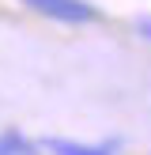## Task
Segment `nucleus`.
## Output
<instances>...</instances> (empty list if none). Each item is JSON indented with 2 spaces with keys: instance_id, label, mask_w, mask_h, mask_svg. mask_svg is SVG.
I'll list each match as a JSON object with an SVG mask.
<instances>
[{
  "instance_id": "f257e3e1",
  "label": "nucleus",
  "mask_w": 151,
  "mask_h": 155,
  "mask_svg": "<svg viewBox=\"0 0 151 155\" xmlns=\"http://www.w3.org/2000/svg\"><path fill=\"white\" fill-rule=\"evenodd\" d=\"M23 4H30L34 12L49 15V19L72 23V27H79V23H91V19H95V8H91L87 0H23Z\"/></svg>"
},
{
  "instance_id": "f03ea898",
  "label": "nucleus",
  "mask_w": 151,
  "mask_h": 155,
  "mask_svg": "<svg viewBox=\"0 0 151 155\" xmlns=\"http://www.w3.org/2000/svg\"><path fill=\"white\" fill-rule=\"evenodd\" d=\"M49 155H117V140H98V144H83V140H68V136H45L38 144Z\"/></svg>"
},
{
  "instance_id": "7ed1b4c3",
  "label": "nucleus",
  "mask_w": 151,
  "mask_h": 155,
  "mask_svg": "<svg viewBox=\"0 0 151 155\" xmlns=\"http://www.w3.org/2000/svg\"><path fill=\"white\" fill-rule=\"evenodd\" d=\"M0 155H42V148L30 136L15 133V129H4L0 133Z\"/></svg>"
},
{
  "instance_id": "20e7f679",
  "label": "nucleus",
  "mask_w": 151,
  "mask_h": 155,
  "mask_svg": "<svg viewBox=\"0 0 151 155\" xmlns=\"http://www.w3.org/2000/svg\"><path fill=\"white\" fill-rule=\"evenodd\" d=\"M136 30H140L143 38H151V15H140V19H136Z\"/></svg>"
}]
</instances>
